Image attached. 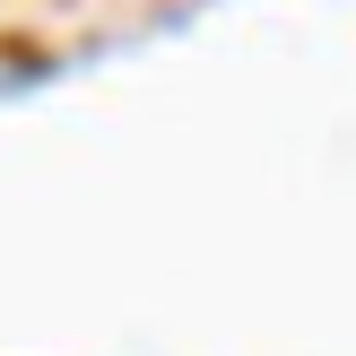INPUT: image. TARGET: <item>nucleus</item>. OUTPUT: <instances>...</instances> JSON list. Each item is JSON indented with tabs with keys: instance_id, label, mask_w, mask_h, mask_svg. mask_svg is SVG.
<instances>
[]
</instances>
